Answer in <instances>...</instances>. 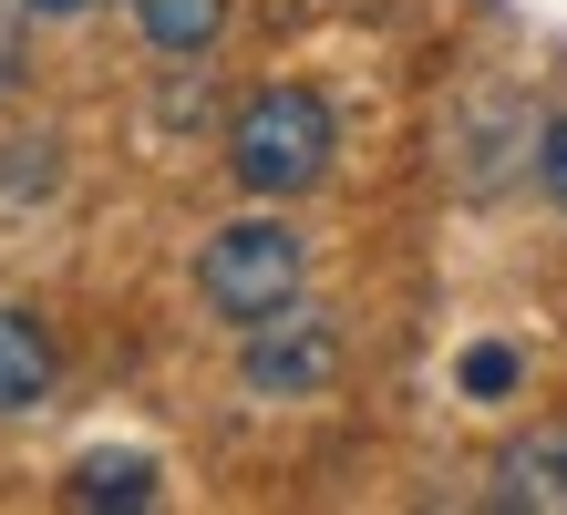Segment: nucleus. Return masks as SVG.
<instances>
[{"mask_svg": "<svg viewBox=\"0 0 567 515\" xmlns=\"http://www.w3.org/2000/svg\"><path fill=\"white\" fill-rule=\"evenodd\" d=\"M330 155H341V124H330V103L310 83H269L238 103V124H227V176L248 196H310L330 176Z\"/></svg>", "mask_w": 567, "mask_h": 515, "instance_id": "nucleus-1", "label": "nucleus"}, {"mask_svg": "<svg viewBox=\"0 0 567 515\" xmlns=\"http://www.w3.org/2000/svg\"><path fill=\"white\" fill-rule=\"evenodd\" d=\"M299 268H310V248H299V227L279 217H238V227H217L207 248H196V289H207L217 320H269V309L299 299Z\"/></svg>", "mask_w": 567, "mask_h": 515, "instance_id": "nucleus-2", "label": "nucleus"}, {"mask_svg": "<svg viewBox=\"0 0 567 515\" xmlns=\"http://www.w3.org/2000/svg\"><path fill=\"white\" fill-rule=\"evenodd\" d=\"M238 382L258 402H320L330 382H341V330H330V309L289 299V309H269V320H248Z\"/></svg>", "mask_w": 567, "mask_h": 515, "instance_id": "nucleus-3", "label": "nucleus"}, {"mask_svg": "<svg viewBox=\"0 0 567 515\" xmlns=\"http://www.w3.org/2000/svg\"><path fill=\"white\" fill-rule=\"evenodd\" d=\"M485 505H506V515H567V423L516 433L506 454H495V474H485Z\"/></svg>", "mask_w": 567, "mask_h": 515, "instance_id": "nucleus-4", "label": "nucleus"}, {"mask_svg": "<svg viewBox=\"0 0 567 515\" xmlns=\"http://www.w3.org/2000/svg\"><path fill=\"white\" fill-rule=\"evenodd\" d=\"M52 392V330L31 309H0V412H31Z\"/></svg>", "mask_w": 567, "mask_h": 515, "instance_id": "nucleus-5", "label": "nucleus"}, {"mask_svg": "<svg viewBox=\"0 0 567 515\" xmlns=\"http://www.w3.org/2000/svg\"><path fill=\"white\" fill-rule=\"evenodd\" d=\"M62 495H73L83 515H135V505H155V464L145 454H83Z\"/></svg>", "mask_w": 567, "mask_h": 515, "instance_id": "nucleus-6", "label": "nucleus"}, {"mask_svg": "<svg viewBox=\"0 0 567 515\" xmlns=\"http://www.w3.org/2000/svg\"><path fill=\"white\" fill-rule=\"evenodd\" d=\"M135 31L155 52H207L227 31V0H135Z\"/></svg>", "mask_w": 567, "mask_h": 515, "instance_id": "nucleus-7", "label": "nucleus"}, {"mask_svg": "<svg viewBox=\"0 0 567 515\" xmlns=\"http://www.w3.org/2000/svg\"><path fill=\"white\" fill-rule=\"evenodd\" d=\"M454 382L475 392V402H506V392H516V351H506V340H475V351H464V371H454Z\"/></svg>", "mask_w": 567, "mask_h": 515, "instance_id": "nucleus-8", "label": "nucleus"}, {"mask_svg": "<svg viewBox=\"0 0 567 515\" xmlns=\"http://www.w3.org/2000/svg\"><path fill=\"white\" fill-rule=\"evenodd\" d=\"M21 21H31V0H0V103L21 93V73H31V42H21Z\"/></svg>", "mask_w": 567, "mask_h": 515, "instance_id": "nucleus-9", "label": "nucleus"}, {"mask_svg": "<svg viewBox=\"0 0 567 515\" xmlns=\"http://www.w3.org/2000/svg\"><path fill=\"white\" fill-rule=\"evenodd\" d=\"M537 186H547V206H557V217H567V114L537 134Z\"/></svg>", "mask_w": 567, "mask_h": 515, "instance_id": "nucleus-10", "label": "nucleus"}, {"mask_svg": "<svg viewBox=\"0 0 567 515\" xmlns=\"http://www.w3.org/2000/svg\"><path fill=\"white\" fill-rule=\"evenodd\" d=\"M31 11H52V21H73V11H93V0H31Z\"/></svg>", "mask_w": 567, "mask_h": 515, "instance_id": "nucleus-11", "label": "nucleus"}]
</instances>
